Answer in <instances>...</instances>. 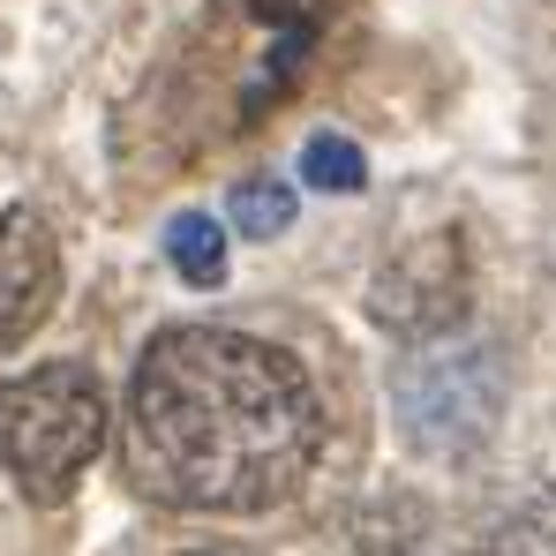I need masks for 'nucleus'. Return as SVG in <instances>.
<instances>
[{
  "label": "nucleus",
  "mask_w": 556,
  "mask_h": 556,
  "mask_svg": "<svg viewBox=\"0 0 556 556\" xmlns=\"http://www.w3.org/2000/svg\"><path fill=\"white\" fill-rule=\"evenodd\" d=\"M316 452L324 399L286 346L226 324H174L143 346L121 459L151 504L256 519L308 481Z\"/></svg>",
  "instance_id": "1"
},
{
  "label": "nucleus",
  "mask_w": 556,
  "mask_h": 556,
  "mask_svg": "<svg viewBox=\"0 0 556 556\" xmlns=\"http://www.w3.org/2000/svg\"><path fill=\"white\" fill-rule=\"evenodd\" d=\"M105 429L113 406L84 362H46L0 383V466L38 511L68 504V489L105 452Z\"/></svg>",
  "instance_id": "2"
},
{
  "label": "nucleus",
  "mask_w": 556,
  "mask_h": 556,
  "mask_svg": "<svg viewBox=\"0 0 556 556\" xmlns=\"http://www.w3.org/2000/svg\"><path fill=\"white\" fill-rule=\"evenodd\" d=\"M391 406L414 452L429 459H466L489 444L504 414V362L489 346H452V354H414L391 376Z\"/></svg>",
  "instance_id": "3"
},
{
  "label": "nucleus",
  "mask_w": 556,
  "mask_h": 556,
  "mask_svg": "<svg viewBox=\"0 0 556 556\" xmlns=\"http://www.w3.org/2000/svg\"><path fill=\"white\" fill-rule=\"evenodd\" d=\"M473 301V271H466L459 233H414L369 286V316L399 339H444Z\"/></svg>",
  "instance_id": "4"
},
{
  "label": "nucleus",
  "mask_w": 556,
  "mask_h": 556,
  "mask_svg": "<svg viewBox=\"0 0 556 556\" xmlns=\"http://www.w3.org/2000/svg\"><path fill=\"white\" fill-rule=\"evenodd\" d=\"M53 301H61V241L30 203H15L0 211V354H15Z\"/></svg>",
  "instance_id": "5"
},
{
  "label": "nucleus",
  "mask_w": 556,
  "mask_h": 556,
  "mask_svg": "<svg viewBox=\"0 0 556 556\" xmlns=\"http://www.w3.org/2000/svg\"><path fill=\"white\" fill-rule=\"evenodd\" d=\"M293 211H301V195H293L286 181H271V174H249V181H233V195H226V218H233L241 241H271V233H286Z\"/></svg>",
  "instance_id": "6"
},
{
  "label": "nucleus",
  "mask_w": 556,
  "mask_h": 556,
  "mask_svg": "<svg viewBox=\"0 0 556 556\" xmlns=\"http://www.w3.org/2000/svg\"><path fill=\"white\" fill-rule=\"evenodd\" d=\"M166 264H174L188 286H218V278H226V233H218V218L181 211V218L166 226Z\"/></svg>",
  "instance_id": "7"
},
{
  "label": "nucleus",
  "mask_w": 556,
  "mask_h": 556,
  "mask_svg": "<svg viewBox=\"0 0 556 556\" xmlns=\"http://www.w3.org/2000/svg\"><path fill=\"white\" fill-rule=\"evenodd\" d=\"M301 181L324 188V195H354V188L369 181V159H362L346 136H308V143H301Z\"/></svg>",
  "instance_id": "8"
},
{
  "label": "nucleus",
  "mask_w": 556,
  "mask_h": 556,
  "mask_svg": "<svg viewBox=\"0 0 556 556\" xmlns=\"http://www.w3.org/2000/svg\"><path fill=\"white\" fill-rule=\"evenodd\" d=\"M489 556H556V496H542V504H519V511L496 527Z\"/></svg>",
  "instance_id": "9"
},
{
  "label": "nucleus",
  "mask_w": 556,
  "mask_h": 556,
  "mask_svg": "<svg viewBox=\"0 0 556 556\" xmlns=\"http://www.w3.org/2000/svg\"><path fill=\"white\" fill-rule=\"evenodd\" d=\"M181 556H241V549H181Z\"/></svg>",
  "instance_id": "10"
}]
</instances>
